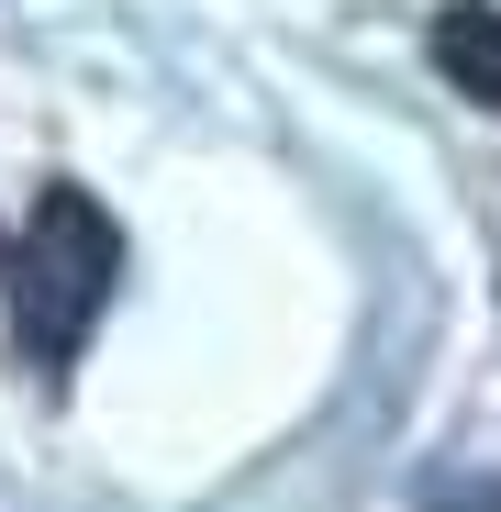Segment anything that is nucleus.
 <instances>
[{
	"mask_svg": "<svg viewBox=\"0 0 501 512\" xmlns=\"http://www.w3.org/2000/svg\"><path fill=\"white\" fill-rule=\"evenodd\" d=\"M424 512H501V479H435Z\"/></svg>",
	"mask_w": 501,
	"mask_h": 512,
	"instance_id": "7ed1b4c3",
	"label": "nucleus"
},
{
	"mask_svg": "<svg viewBox=\"0 0 501 512\" xmlns=\"http://www.w3.org/2000/svg\"><path fill=\"white\" fill-rule=\"evenodd\" d=\"M0 256H12V245H0Z\"/></svg>",
	"mask_w": 501,
	"mask_h": 512,
	"instance_id": "20e7f679",
	"label": "nucleus"
},
{
	"mask_svg": "<svg viewBox=\"0 0 501 512\" xmlns=\"http://www.w3.org/2000/svg\"><path fill=\"white\" fill-rule=\"evenodd\" d=\"M435 67L457 78L479 112H501V12H490V0H457V12H435Z\"/></svg>",
	"mask_w": 501,
	"mask_h": 512,
	"instance_id": "f03ea898",
	"label": "nucleus"
},
{
	"mask_svg": "<svg viewBox=\"0 0 501 512\" xmlns=\"http://www.w3.org/2000/svg\"><path fill=\"white\" fill-rule=\"evenodd\" d=\"M12 268V346L23 368L67 379L78 346H90V323L112 312V279H123V234L90 190H45L34 223H23V256H0Z\"/></svg>",
	"mask_w": 501,
	"mask_h": 512,
	"instance_id": "f257e3e1",
	"label": "nucleus"
}]
</instances>
